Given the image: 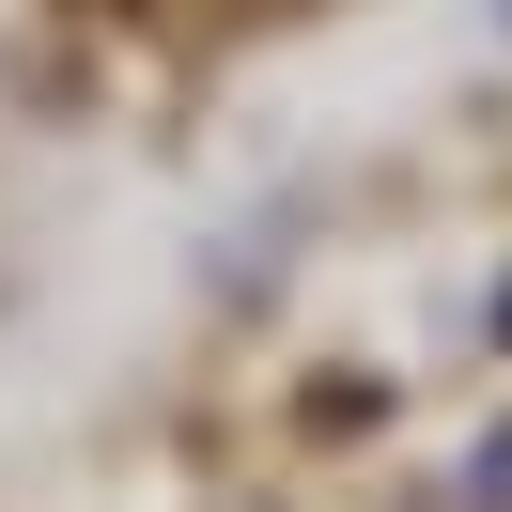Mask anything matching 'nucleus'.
Returning <instances> with one entry per match:
<instances>
[{"label": "nucleus", "instance_id": "1", "mask_svg": "<svg viewBox=\"0 0 512 512\" xmlns=\"http://www.w3.org/2000/svg\"><path fill=\"white\" fill-rule=\"evenodd\" d=\"M497 342H512V295H497Z\"/></svg>", "mask_w": 512, "mask_h": 512}]
</instances>
